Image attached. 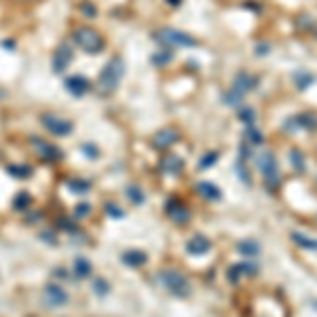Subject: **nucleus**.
Masks as SVG:
<instances>
[{
	"mask_svg": "<svg viewBox=\"0 0 317 317\" xmlns=\"http://www.w3.org/2000/svg\"><path fill=\"white\" fill-rule=\"evenodd\" d=\"M121 76H123V59L121 58H112L100 72V79H97V91L104 93V95L115 93V89L118 87V83H121Z\"/></svg>",
	"mask_w": 317,
	"mask_h": 317,
	"instance_id": "obj_1",
	"label": "nucleus"
},
{
	"mask_svg": "<svg viewBox=\"0 0 317 317\" xmlns=\"http://www.w3.org/2000/svg\"><path fill=\"white\" fill-rule=\"evenodd\" d=\"M258 85V79L256 76H252L248 72H239L235 76V81H232V87L224 93V102L231 104V106H239L241 104V100L245 95L250 93V91Z\"/></svg>",
	"mask_w": 317,
	"mask_h": 317,
	"instance_id": "obj_2",
	"label": "nucleus"
},
{
	"mask_svg": "<svg viewBox=\"0 0 317 317\" xmlns=\"http://www.w3.org/2000/svg\"><path fill=\"white\" fill-rule=\"evenodd\" d=\"M154 40L161 42V45H167V47H195L197 40L188 34L180 32V30H173V28H163V30H157L154 32Z\"/></svg>",
	"mask_w": 317,
	"mask_h": 317,
	"instance_id": "obj_3",
	"label": "nucleus"
},
{
	"mask_svg": "<svg viewBox=\"0 0 317 317\" xmlns=\"http://www.w3.org/2000/svg\"><path fill=\"white\" fill-rule=\"evenodd\" d=\"M258 169L262 172L264 175V180H266V186L269 188H275L279 184V163H277V159H275V154L273 152H264V154H260L258 157Z\"/></svg>",
	"mask_w": 317,
	"mask_h": 317,
	"instance_id": "obj_4",
	"label": "nucleus"
},
{
	"mask_svg": "<svg viewBox=\"0 0 317 317\" xmlns=\"http://www.w3.org/2000/svg\"><path fill=\"white\" fill-rule=\"evenodd\" d=\"M74 40H76V45L83 47L87 53H100L102 49H104L102 36L93 30V28H89V26L87 28H81V30H76Z\"/></svg>",
	"mask_w": 317,
	"mask_h": 317,
	"instance_id": "obj_5",
	"label": "nucleus"
},
{
	"mask_svg": "<svg viewBox=\"0 0 317 317\" xmlns=\"http://www.w3.org/2000/svg\"><path fill=\"white\" fill-rule=\"evenodd\" d=\"M40 121L49 131L53 133V136H68V133L72 131V123L66 121V118H61V116H58V115H49L47 112V115L40 116Z\"/></svg>",
	"mask_w": 317,
	"mask_h": 317,
	"instance_id": "obj_6",
	"label": "nucleus"
},
{
	"mask_svg": "<svg viewBox=\"0 0 317 317\" xmlns=\"http://www.w3.org/2000/svg\"><path fill=\"white\" fill-rule=\"evenodd\" d=\"M163 281H165L167 290H169V292H173L175 296H186V294L190 292L186 277H182V275H180V273H175V271H169V273H165Z\"/></svg>",
	"mask_w": 317,
	"mask_h": 317,
	"instance_id": "obj_7",
	"label": "nucleus"
},
{
	"mask_svg": "<svg viewBox=\"0 0 317 317\" xmlns=\"http://www.w3.org/2000/svg\"><path fill=\"white\" fill-rule=\"evenodd\" d=\"M70 61H72V49L68 45H59L58 51L53 53V70L58 74H61L63 70H68Z\"/></svg>",
	"mask_w": 317,
	"mask_h": 317,
	"instance_id": "obj_8",
	"label": "nucleus"
},
{
	"mask_svg": "<svg viewBox=\"0 0 317 317\" xmlns=\"http://www.w3.org/2000/svg\"><path fill=\"white\" fill-rule=\"evenodd\" d=\"M286 129H317V116L311 115V112H305V115H298L290 118V121H286Z\"/></svg>",
	"mask_w": 317,
	"mask_h": 317,
	"instance_id": "obj_9",
	"label": "nucleus"
},
{
	"mask_svg": "<svg viewBox=\"0 0 317 317\" xmlns=\"http://www.w3.org/2000/svg\"><path fill=\"white\" fill-rule=\"evenodd\" d=\"M178 138H180L178 129H173V127H165V129H161V131L154 133L152 144L157 148H169L172 144L178 142Z\"/></svg>",
	"mask_w": 317,
	"mask_h": 317,
	"instance_id": "obj_10",
	"label": "nucleus"
},
{
	"mask_svg": "<svg viewBox=\"0 0 317 317\" xmlns=\"http://www.w3.org/2000/svg\"><path fill=\"white\" fill-rule=\"evenodd\" d=\"M66 89L72 95L81 97V95H85L89 91V83H87V79H83L81 74H72V76H68L66 79Z\"/></svg>",
	"mask_w": 317,
	"mask_h": 317,
	"instance_id": "obj_11",
	"label": "nucleus"
},
{
	"mask_svg": "<svg viewBox=\"0 0 317 317\" xmlns=\"http://www.w3.org/2000/svg\"><path fill=\"white\" fill-rule=\"evenodd\" d=\"M186 250H188V254H193V256H201V254H205L209 250V241L203 235H197L188 241Z\"/></svg>",
	"mask_w": 317,
	"mask_h": 317,
	"instance_id": "obj_12",
	"label": "nucleus"
},
{
	"mask_svg": "<svg viewBox=\"0 0 317 317\" xmlns=\"http://www.w3.org/2000/svg\"><path fill=\"white\" fill-rule=\"evenodd\" d=\"M237 252L241 254V256H248V258H254L260 254V245L258 241H252V239H248V241H241L237 245Z\"/></svg>",
	"mask_w": 317,
	"mask_h": 317,
	"instance_id": "obj_13",
	"label": "nucleus"
},
{
	"mask_svg": "<svg viewBox=\"0 0 317 317\" xmlns=\"http://www.w3.org/2000/svg\"><path fill=\"white\" fill-rule=\"evenodd\" d=\"M199 193L205 197V199H209V201H218L222 197V190L218 186H214V184H209V182H201V184H199Z\"/></svg>",
	"mask_w": 317,
	"mask_h": 317,
	"instance_id": "obj_14",
	"label": "nucleus"
},
{
	"mask_svg": "<svg viewBox=\"0 0 317 317\" xmlns=\"http://www.w3.org/2000/svg\"><path fill=\"white\" fill-rule=\"evenodd\" d=\"M292 241H294L296 245H300V248H305V250H313V252H317V239L305 237V235H300V232H292Z\"/></svg>",
	"mask_w": 317,
	"mask_h": 317,
	"instance_id": "obj_15",
	"label": "nucleus"
},
{
	"mask_svg": "<svg viewBox=\"0 0 317 317\" xmlns=\"http://www.w3.org/2000/svg\"><path fill=\"white\" fill-rule=\"evenodd\" d=\"M245 142L252 144V146H260V144H264V136L256 129V125H248V129H245Z\"/></svg>",
	"mask_w": 317,
	"mask_h": 317,
	"instance_id": "obj_16",
	"label": "nucleus"
},
{
	"mask_svg": "<svg viewBox=\"0 0 317 317\" xmlns=\"http://www.w3.org/2000/svg\"><path fill=\"white\" fill-rule=\"evenodd\" d=\"M161 167H163L165 172H169V173H175V172H180L182 169V159H178L175 154H169V157H165L163 161H161Z\"/></svg>",
	"mask_w": 317,
	"mask_h": 317,
	"instance_id": "obj_17",
	"label": "nucleus"
},
{
	"mask_svg": "<svg viewBox=\"0 0 317 317\" xmlns=\"http://www.w3.org/2000/svg\"><path fill=\"white\" fill-rule=\"evenodd\" d=\"M290 157H292V165H294V169L296 172H305L307 169V165H305V157H302V152L298 150V148H292L290 150Z\"/></svg>",
	"mask_w": 317,
	"mask_h": 317,
	"instance_id": "obj_18",
	"label": "nucleus"
},
{
	"mask_svg": "<svg viewBox=\"0 0 317 317\" xmlns=\"http://www.w3.org/2000/svg\"><path fill=\"white\" fill-rule=\"evenodd\" d=\"M294 81H296V85H298V89H307L309 85L313 83V76L307 74V72H296L294 74Z\"/></svg>",
	"mask_w": 317,
	"mask_h": 317,
	"instance_id": "obj_19",
	"label": "nucleus"
},
{
	"mask_svg": "<svg viewBox=\"0 0 317 317\" xmlns=\"http://www.w3.org/2000/svg\"><path fill=\"white\" fill-rule=\"evenodd\" d=\"M237 116L241 118L245 125H254V123H256V112H254V108H241Z\"/></svg>",
	"mask_w": 317,
	"mask_h": 317,
	"instance_id": "obj_20",
	"label": "nucleus"
},
{
	"mask_svg": "<svg viewBox=\"0 0 317 317\" xmlns=\"http://www.w3.org/2000/svg\"><path fill=\"white\" fill-rule=\"evenodd\" d=\"M167 211H169V214H172V216H173L178 222H184V220H188V211H186L184 207H182V205H178V207H169V205H167Z\"/></svg>",
	"mask_w": 317,
	"mask_h": 317,
	"instance_id": "obj_21",
	"label": "nucleus"
},
{
	"mask_svg": "<svg viewBox=\"0 0 317 317\" xmlns=\"http://www.w3.org/2000/svg\"><path fill=\"white\" fill-rule=\"evenodd\" d=\"M34 144H36V148H38V152L40 154H45V157H51V154H55L58 150L51 146V144H47V142H42V140H34Z\"/></svg>",
	"mask_w": 317,
	"mask_h": 317,
	"instance_id": "obj_22",
	"label": "nucleus"
},
{
	"mask_svg": "<svg viewBox=\"0 0 317 317\" xmlns=\"http://www.w3.org/2000/svg\"><path fill=\"white\" fill-rule=\"evenodd\" d=\"M235 167H237V172H239V178H241L245 184H252V182H250V172H248V167H245V161L239 159Z\"/></svg>",
	"mask_w": 317,
	"mask_h": 317,
	"instance_id": "obj_23",
	"label": "nucleus"
},
{
	"mask_svg": "<svg viewBox=\"0 0 317 317\" xmlns=\"http://www.w3.org/2000/svg\"><path fill=\"white\" fill-rule=\"evenodd\" d=\"M125 260L129 264H144L146 256H144V254H140V252H129V254H125Z\"/></svg>",
	"mask_w": 317,
	"mask_h": 317,
	"instance_id": "obj_24",
	"label": "nucleus"
},
{
	"mask_svg": "<svg viewBox=\"0 0 317 317\" xmlns=\"http://www.w3.org/2000/svg\"><path fill=\"white\" fill-rule=\"evenodd\" d=\"M216 159H218V152H209V154H205L201 161H199V169H207V167H211L216 163Z\"/></svg>",
	"mask_w": 317,
	"mask_h": 317,
	"instance_id": "obj_25",
	"label": "nucleus"
},
{
	"mask_svg": "<svg viewBox=\"0 0 317 317\" xmlns=\"http://www.w3.org/2000/svg\"><path fill=\"white\" fill-rule=\"evenodd\" d=\"M169 59H172V51H165V53H157L152 58V63H157V66H163V63H167Z\"/></svg>",
	"mask_w": 317,
	"mask_h": 317,
	"instance_id": "obj_26",
	"label": "nucleus"
},
{
	"mask_svg": "<svg viewBox=\"0 0 317 317\" xmlns=\"http://www.w3.org/2000/svg\"><path fill=\"white\" fill-rule=\"evenodd\" d=\"M241 273H243V264L231 266V269H229V277H231L232 284H235V281H239V277H241Z\"/></svg>",
	"mask_w": 317,
	"mask_h": 317,
	"instance_id": "obj_27",
	"label": "nucleus"
},
{
	"mask_svg": "<svg viewBox=\"0 0 317 317\" xmlns=\"http://www.w3.org/2000/svg\"><path fill=\"white\" fill-rule=\"evenodd\" d=\"M76 271H79V275H87L91 271V266H89V262H85L83 258H79L76 260Z\"/></svg>",
	"mask_w": 317,
	"mask_h": 317,
	"instance_id": "obj_28",
	"label": "nucleus"
},
{
	"mask_svg": "<svg viewBox=\"0 0 317 317\" xmlns=\"http://www.w3.org/2000/svg\"><path fill=\"white\" fill-rule=\"evenodd\" d=\"M269 49H271V47H269V45H260V47H258V49H256V51H258V53H260V55H264V53H266V51H269Z\"/></svg>",
	"mask_w": 317,
	"mask_h": 317,
	"instance_id": "obj_29",
	"label": "nucleus"
}]
</instances>
